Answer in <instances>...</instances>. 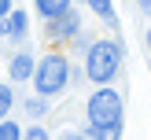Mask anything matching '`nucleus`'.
Instances as JSON below:
<instances>
[{
  "label": "nucleus",
  "mask_w": 151,
  "mask_h": 140,
  "mask_svg": "<svg viewBox=\"0 0 151 140\" xmlns=\"http://www.w3.org/2000/svg\"><path fill=\"white\" fill-rule=\"evenodd\" d=\"M114 70H118V48L111 41H100L88 52V78L103 85L107 78H114Z\"/></svg>",
  "instance_id": "nucleus-1"
},
{
  "label": "nucleus",
  "mask_w": 151,
  "mask_h": 140,
  "mask_svg": "<svg viewBox=\"0 0 151 140\" xmlns=\"http://www.w3.org/2000/svg\"><path fill=\"white\" fill-rule=\"evenodd\" d=\"M88 118H92V125H118V118H122V100H118L111 88L96 92L92 100H88Z\"/></svg>",
  "instance_id": "nucleus-2"
},
{
  "label": "nucleus",
  "mask_w": 151,
  "mask_h": 140,
  "mask_svg": "<svg viewBox=\"0 0 151 140\" xmlns=\"http://www.w3.org/2000/svg\"><path fill=\"white\" fill-rule=\"evenodd\" d=\"M63 85H66V59L63 55H48L41 66H37V88H41L44 96H52Z\"/></svg>",
  "instance_id": "nucleus-3"
},
{
  "label": "nucleus",
  "mask_w": 151,
  "mask_h": 140,
  "mask_svg": "<svg viewBox=\"0 0 151 140\" xmlns=\"http://www.w3.org/2000/svg\"><path fill=\"white\" fill-rule=\"evenodd\" d=\"M4 33L7 37H22V33H26V15H22V11H15V15H4Z\"/></svg>",
  "instance_id": "nucleus-4"
},
{
  "label": "nucleus",
  "mask_w": 151,
  "mask_h": 140,
  "mask_svg": "<svg viewBox=\"0 0 151 140\" xmlns=\"http://www.w3.org/2000/svg\"><path fill=\"white\" fill-rule=\"evenodd\" d=\"M66 4H70V0H37L41 15H48V19H59V15L66 11Z\"/></svg>",
  "instance_id": "nucleus-5"
},
{
  "label": "nucleus",
  "mask_w": 151,
  "mask_h": 140,
  "mask_svg": "<svg viewBox=\"0 0 151 140\" xmlns=\"http://www.w3.org/2000/svg\"><path fill=\"white\" fill-rule=\"evenodd\" d=\"M29 70H33V63H29V55H15L11 59V78H29Z\"/></svg>",
  "instance_id": "nucleus-6"
},
{
  "label": "nucleus",
  "mask_w": 151,
  "mask_h": 140,
  "mask_svg": "<svg viewBox=\"0 0 151 140\" xmlns=\"http://www.w3.org/2000/svg\"><path fill=\"white\" fill-rule=\"evenodd\" d=\"M92 140H118V125H92Z\"/></svg>",
  "instance_id": "nucleus-7"
},
{
  "label": "nucleus",
  "mask_w": 151,
  "mask_h": 140,
  "mask_svg": "<svg viewBox=\"0 0 151 140\" xmlns=\"http://www.w3.org/2000/svg\"><path fill=\"white\" fill-rule=\"evenodd\" d=\"M0 140H19V125H15V122H4V125H0Z\"/></svg>",
  "instance_id": "nucleus-8"
},
{
  "label": "nucleus",
  "mask_w": 151,
  "mask_h": 140,
  "mask_svg": "<svg viewBox=\"0 0 151 140\" xmlns=\"http://www.w3.org/2000/svg\"><path fill=\"white\" fill-rule=\"evenodd\" d=\"M88 4H92L96 15H107V19H111V0H88Z\"/></svg>",
  "instance_id": "nucleus-9"
},
{
  "label": "nucleus",
  "mask_w": 151,
  "mask_h": 140,
  "mask_svg": "<svg viewBox=\"0 0 151 140\" xmlns=\"http://www.w3.org/2000/svg\"><path fill=\"white\" fill-rule=\"evenodd\" d=\"M7 107H11V92L0 85V114H7Z\"/></svg>",
  "instance_id": "nucleus-10"
},
{
  "label": "nucleus",
  "mask_w": 151,
  "mask_h": 140,
  "mask_svg": "<svg viewBox=\"0 0 151 140\" xmlns=\"http://www.w3.org/2000/svg\"><path fill=\"white\" fill-rule=\"evenodd\" d=\"M26 140H48V133H44V129H29Z\"/></svg>",
  "instance_id": "nucleus-11"
},
{
  "label": "nucleus",
  "mask_w": 151,
  "mask_h": 140,
  "mask_svg": "<svg viewBox=\"0 0 151 140\" xmlns=\"http://www.w3.org/2000/svg\"><path fill=\"white\" fill-rule=\"evenodd\" d=\"M7 7H11V0H0V19L7 15Z\"/></svg>",
  "instance_id": "nucleus-12"
},
{
  "label": "nucleus",
  "mask_w": 151,
  "mask_h": 140,
  "mask_svg": "<svg viewBox=\"0 0 151 140\" xmlns=\"http://www.w3.org/2000/svg\"><path fill=\"white\" fill-rule=\"evenodd\" d=\"M140 4H144V11H151V0H140Z\"/></svg>",
  "instance_id": "nucleus-13"
},
{
  "label": "nucleus",
  "mask_w": 151,
  "mask_h": 140,
  "mask_svg": "<svg viewBox=\"0 0 151 140\" xmlns=\"http://www.w3.org/2000/svg\"><path fill=\"white\" fill-rule=\"evenodd\" d=\"M147 44H151V33H147Z\"/></svg>",
  "instance_id": "nucleus-14"
},
{
  "label": "nucleus",
  "mask_w": 151,
  "mask_h": 140,
  "mask_svg": "<svg viewBox=\"0 0 151 140\" xmlns=\"http://www.w3.org/2000/svg\"><path fill=\"white\" fill-rule=\"evenodd\" d=\"M70 140H74V136H70Z\"/></svg>",
  "instance_id": "nucleus-15"
}]
</instances>
